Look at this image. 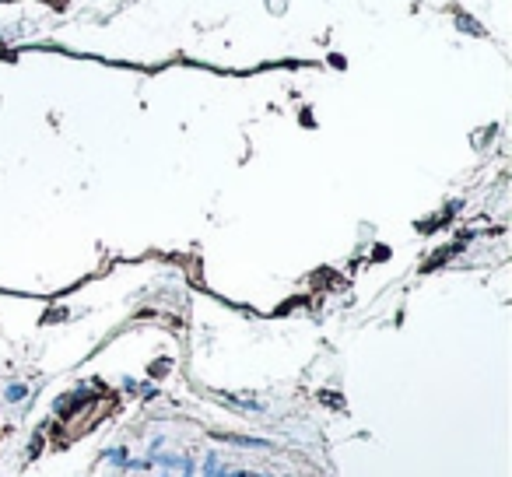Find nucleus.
<instances>
[{"label": "nucleus", "mask_w": 512, "mask_h": 477, "mask_svg": "<svg viewBox=\"0 0 512 477\" xmlns=\"http://www.w3.org/2000/svg\"><path fill=\"white\" fill-rule=\"evenodd\" d=\"M25 397V386H11V400H22Z\"/></svg>", "instance_id": "nucleus-1"}]
</instances>
